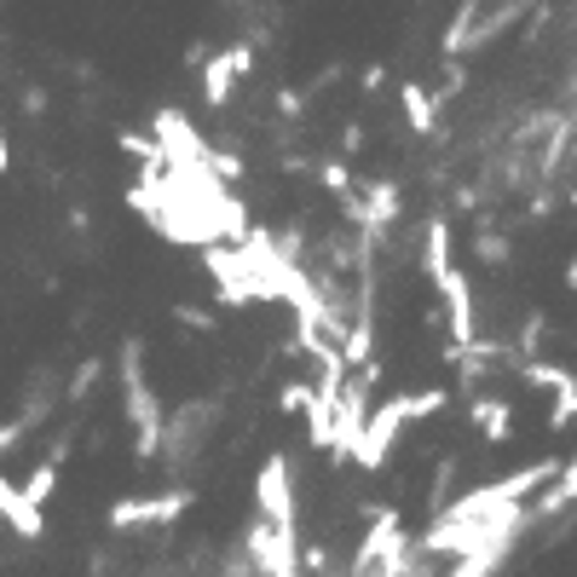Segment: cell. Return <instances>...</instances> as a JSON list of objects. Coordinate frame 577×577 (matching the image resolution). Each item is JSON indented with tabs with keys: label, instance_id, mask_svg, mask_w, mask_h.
<instances>
[{
	"label": "cell",
	"instance_id": "cell-1",
	"mask_svg": "<svg viewBox=\"0 0 577 577\" xmlns=\"http://www.w3.org/2000/svg\"><path fill=\"white\" fill-rule=\"evenodd\" d=\"M121 399H128V422H133V450L139 457H156L162 450V404L139 369V341L121 346Z\"/></svg>",
	"mask_w": 577,
	"mask_h": 577
},
{
	"label": "cell",
	"instance_id": "cell-2",
	"mask_svg": "<svg viewBox=\"0 0 577 577\" xmlns=\"http://www.w3.org/2000/svg\"><path fill=\"white\" fill-rule=\"evenodd\" d=\"M410 427V404L404 399H387L381 410H369L364 427H358V439H353V462L358 468H387V457H393V445H399V433Z\"/></svg>",
	"mask_w": 577,
	"mask_h": 577
},
{
	"label": "cell",
	"instance_id": "cell-3",
	"mask_svg": "<svg viewBox=\"0 0 577 577\" xmlns=\"http://www.w3.org/2000/svg\"><path fill=\"white\" fill-rule=\"evenodd\" d=\"M255 497H260V514L278 531H295V485H288V457H266L260 480H255Z\"/></svg>",
	"mask_w": 577,
	"mask_h": 577
},
{
	"label": "cell",
	"instance_id": "cell-4",
	"mask_svg": "<svg viewBox=\"0 0 577 577\" xmlns=\"http://www.w3.org/2000/svg\"><path fill=\"white\" fill-rule=\"evenodd\" d=\"M439 283V295H445V313H450V335H457V346H468L473 335H480V323H473V288H468V278L450 266V272H439L433 278Z\"/></svg>",
	"mask_w": 577,
	"mask_h": 577
},
{
	"label": "cell",
	"instance_id": "cell-5",
	"mask_svg": "<svg viewBox=\"0 0 577 577\" xmlns=\"http://www.w3.org/2000/svg\"><path fill=\"white\" fill-rule=\"evenodd\" d=\"M0 520H7L17 538H40V531H47V520H40V508L24 497V491H17L7 473H0Z\"/></svg>",
	"mask_w": 577,
	"mask_h": 577
},
{
	"label": "cell",
	"instance_id": "cell-6",
	"mask_svg": "<svg viewBox=\"0 0 577 577\" xmlns=\"http://www.w3.org/2000/svg\"><path fill=\"white\" fill-rule=\"evenodd\" d=\"M358 220L369 225V232H387V225L399 220V185L393 179H381V185H369V202L358 209Z\"/></svg>",
	"mask_w": 577,
	"mask_h": 577
},
{
	"label": "cell",
	"instance_id": "cell-7",
	"mask_svg": "<svg viewBox=\"0 0 577 577\" xmlns=\"http://www.w3.org/2000/svg\"><path fill=\"white\" fill-rule=\"evenodd\" d=\"M473 427H480L491 445H503L508 433H514V410L503 399H473Z\"/></svg>",
	"mask_w": 577,
	"mask_h": 577
},
{
	"label": "cell",
	"instance_id": "cell-8",
	"mask_svg": "<svg viewBox=\"0 0 577 577\" xmlns=\"http://www.w3.org/2000/svg\"><path fill=\"white\" fill-rule=\"evenodd\" d=\"M232 87H237L232 52H214L209 64H202V98H209V105H225V98H232Z\"/></svg>",
	"mask_w": 577,
	"mask_h": 577
},
{
	"label": "cell",
	"instance_id": "cell-9",
	"mask_svg": "<svg viewBox=\"0 0 577 577\" xmlns=\"http://www.w3.org/2000/svg\"><path fill=\"white\" fill-rule=\"evenodd\" d=\"M399 98H404V116H410V128H416V139H427L433 128H439V116H433V93L427 87H399Z\"/></svg>",
	"mask_w": 577,
	"mask_h": 577
},
{
	"label": "cell",
	"instance_id": "cell-10",
	"mask_svg": "<svg viewBox=\"0 0 577 577\" xmlns=\"http://www.w3.org/2000/svg\"><path fill=\"white\" fill-rule=\"evenodd\" d=\"M422 272H427V278L450 272V225H445V220H427V249H422Z\"/></svg>",
	"mask_w": 577,
	"mask_h": 577
},
{
	"label": "cell",
	"instance_id": "cell-11",
	"mask_svg": "<svg viewBox=\"0 0 577 577\" xmlns=\"http://www.w3.org/2000/svg\"><path fill=\"white\" fill-rule=\"evenodd\" d=\"M480 7H485V0H462V12L450 17V30H445V40H439V47H445L450 58L468 52V30H473V17H480Z\"/></svg>",
	"mask_w": 577,
	"mask_h": 577
},
{
	"label": "cell",
	"instance_id": "cell-12",
	"mask_svg": "<svg viewBox=\"0 0 577 577\" xmlns=\"http://www.w3.org/2000/svg\"><path fill=\"white\" fill-rule=\"evenodd\" d=\"M341 358H346V369H358L364 358H376V323L358 318V323H353V335H346V346H341Z\"/></svg>",
	"mask_w": 577,
	"mask_h": 577
},
{
	"label": "cell",
	"instance_id": "cell-13",
	"mask_svg": "<svg viewBox=\"0 0 577 577\" xmlns=\"http://www.w3.org/2000/svg\"><path fill=\"white\" fill-rule=\"evenodd\" d=\"M572 422H577V376L566 387H554V404H549V427L554 433H566Z\"/></svg>",
	"mask_w": 577,
	"mask_h": 577
},
{
	"label": "cell",
	"instance_id": "cell-14",
	"mask_svg": "<svg viewBox=\"0 0 577 577\" xmlns=\"http://www.w3.org/2000/svg\"><path fill=\"white\" fill-rule=\"evenodd\" d=\"M52 485H58V462H35V473H30V485H24V497H30L35 508H47V497H52Z\"/></svg>",
	"mask_w": 577,
	"mask_h": 577
},
{
	"label": "cell",
	"instance_id": "cell-15",
	"mask_svg": "<svg viewBox=\"0 0 577 577\" xmlns=\"http://www.w3.org/2000/svg\"><path fill=\"white\" fill-rule=\"evenodd\" d=\"M110 526L116 531H128V526H151V503H139V497H121L110 508Z\"/></svg>",
	"mask_w": 577,
	"mask_h": 577
},
{
	"label": "cell",
	"instance_id": "cell-16",
	"mask_svg": "<svg viewBox=\"0 0 577 577\" xmlns=\"http://www.w3.org/2000/svg\"><path fill=\"white\" fill-rule=\"evenodd\" d=\"M473 255H480L485 266H503L508 260V237L503 232H480V237H473Z\"/></svg>",
	"mask_w": 577,
	"mask_h": 577
},
{
	"label": "cell",
	"instance_id": "cell-17",
	"mask_svg": "<svg viewBox=\"0 0 577 577\" xmlns=\"http://www.w3.org/2000/svg\"><path fill=\"white\" fill-rule=\"evenodd\" d=\"M121 151L144 156V162H168V156H162V139H151V133H121Z\"/></svg>",
	"mask_w": 577,
	"mask_h": 577
},
{
	"label": "cell",
	"instance_id": "cell-18",
	"mask_svg": "<svg viewBox=\"0 0 577 577\" xmlns=\"http://www.w3.org/2000/svg\"><path fill=\"white\" fill-rule=\"evenodd\" d=\"M323 191H335V197L353 191V174H346V162H323Z\"/></svg>",
	"mask_w": 577,
	"mask_h": 577
},
{
	"label": "cell",
	"instance_id": "cell-19",
	"mask_svg": "<svg viewBox=\"0 0 577 577\" xmlns=\"http://www.w3.org/2000/svg\"><path fill=\"white\" fill-rule=\"evenodd\" d=\"M202 162H209V168H214L220 179H243V162H237L232 151H209V156H202Z\"/></svg>",
	"mask_w": 577,
	"mask_h": 577
},
{
	"label": "cell",
	"instance_id": "cell-20",
	"mask_svg": "<svg viewBox=\"0 0 577 577\" xmlns=\"http://www.w3.org/2000/svg\"><path fill=\"white\" fill-rule=\"evenodd\" d=\"M306 404H313V387H288V393L278 399V410H283V416H301Z\"/></svg>",
	"mask_w": 577,
	"mask_h": 577
},
{
	"label": "cell",
	"instance_id": "cell-21",
	"mask_svg": "<svg viewBox=\"0 0 577 577\" xmlns=\"http://www.w3.org/2000/svg\"><path fill=\"white\" fill-rule=\"evenodd\" d=\"M93 381H98V364H81V369H75V381H70V399H81Z\"/></svg>",
	"mask_w": 577,
	"mask_h": 577
},
{
	"label": "cell",
	"instance_id": "cell-22",
	"mask_svg": "<svg viewBox=\"0 0 577 577\" xmlns=\"http://www.w3.org/2000/svg\"><path fill=\"white\" fill-rule=\"evenodd\" d=\"M225 52H232V70H237V75L255 70V47H225Z\"/></svg>",
	"mask_w": 577,
	"mask_h": 577
},
{
	"label": "cell",
	"instance_id": "cell-23",
	"mask_svg": "<svg viewBox=\"0 0 577 577\" xmlns=\"http://www.w3.org/2000/svg\"><path fill=\"white\" fill-rule=\"evenodd\" d=\"M174 318H179V323H197V329H214V318H209V313H197V306H179Z\"/></svg>",
	"mask_w": 577,
	"mask_h": 577
},
{
	"label": "cell",
	"instance_id": "cell-24",
	"mask_svg": "<svg viewBox=\"0 0 577 577\" xmlns=\"http://www.w3.org/2000/svg\"><path fill=\"white\" fill-rule=\"evenodd\" d=\"M566 288H577V260H566Z\"/></svg>",
	"mask_w": 577,
	"mask_h": 577
}]
</instances>
